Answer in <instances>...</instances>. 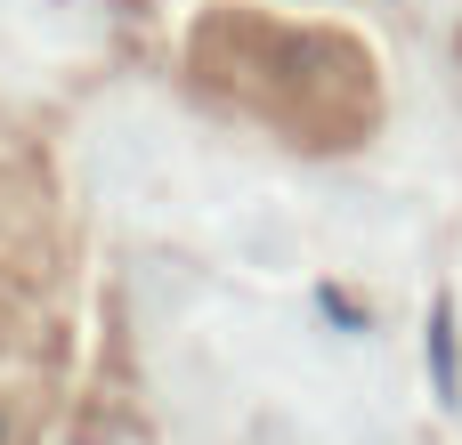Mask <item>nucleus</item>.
Segmentation results:
<instances>
[{
    "instance_id": "obj_2",
    "label": "nucleus",
    "mask_w": 462,
    "mask_h": 445,
    "mask_svg": "<svg viewBox=\"0 0 462 445\" xmlns=\"http://www.w3.org/2000/svg\"><path fill=\"white\" fill-rule=\"evenodd\" d=\"M41 381H49V349H41V316L24 300L0 292V445H16L41 413Z\"/></svg>"
},
{
    "instance_id": "obj_1",
    "label": "nucleus",
    "mask_w": 462,
    "mask_h": 445,
    "mask_svg": "<svg viewBox=\"0 0 462 445\" xmlns=\"http://www.w3.org/2000/svg\"><path fill=\"white\" fill-rule=\"evenodd\" d=\"M195 89L244 105L309 146H349L374 122V65L325 24H284L260 8H203L187 41Z\"/></svg>"
}]
</instances>
